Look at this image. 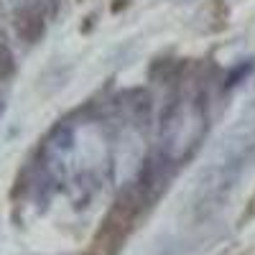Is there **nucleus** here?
I'll use <instances>...</instances> for the list:
<instances>
[{"mask_svg":"<svg viewBox=\"0 0 255 255\" xmlns=\"http://www.w3.org/2000/svg\"><path fill=\"white\" fill-rule=\"evenodd\" d=\"M15 74V56L10 51V46L5 44V38L0 36V82H5Z\"/></svg>","mask_w":255,"mask_h":255,"instance_id":"39448f33","label":"nucleus"},{"mask_svg":"<svg viewBox=\"0 0 255 255\" xmlns=\"http://www.w3.org/2000/svg\"><path fill=\"white\" fill-rule=\"evenodd\" d=\"M28 8H33L36 13H41L46 20H54L59 13V0H23Z\"/></svg>","mask_w":255,"mask_h":255,"instance_id":"423d86ee","label":"nucleus"},{"mask_svg":"<svg viewBox=\"0 0 255 255\" xmlns=\"http://www.w3.org/2000/svg\"><path fill=\"white\" fill-rule=\"evenodd\" d=\"M250 69H253V64H250V61L240 64L238 69H232V72L227 74V82H225V84H227V87H235V84H238V82H240V79H243V77L250 72Z\"/></svg>","mask_w":255,"mask_h":255,"instance_id":"0eeeda50","label":"nucleus"},{"mask_svg":"<svg viewBox=\"0 0 255 255\" xmlns=\"http://www.w3.org/2000/svg\"><path fill=\"white\" fill-rule=\"evenodd\" d=\"M181 69H184V64L176 61V59H158V61H153V67L148 74H151V79L158 82V84H168L181 74Z\"/></svg>","mask_w":255,"mask_h":255,"instance_id":"20e7f679","label":"nucleus"},{"mask_svg":"<svg viewBox=\"0 0 255 255\" xmlns=\"http://www.w3.org/2000/svg\"><path fill=\"white\" fill-rule=\"evenodd\" d=\"M120 105L125 110V118L135 128H145L153 118V97L143 87H130L120 95Z\"/></svg>","mask_w":255,"mask_h":255,"instance_id":"f257e3e1","label":"nucleus"},{"mask_svg":"<svg viewBox=\"0 0 255 255\" xmlns=\"http://www.w3.org/2000/svg\"><path fill=\"white\" fill-rule=\"evenodd\" d=\"M123 5H125V0H118V3H113V10H123Z\"/></svg>","mask_w":255,"mask_h":255,"instance_id":"1a4fd4ad","label":"nucleus"},{"mask_svg":"<svg viewBox=\"0 0 255 255\" xmlns=\"http://www.w3.org/2000/svg\"><path fill=\"white\" fill-rule=\"evenodd\" d=\"M248 217H255V194H253V199L248 202V212H245Z\"/></svg>","mask_w":255,"mask_h":255,"instance_id":"6e6552de","label":"nucleus"},{"mask_svg":"<svg viewBox=\"0 0 255 255\" xmlns=\"http://www.w3.org/2000/svg\"><path fill=\"white\" fill-rule=\"evenodd\" d=\"M199 28L204 33H217L225 31L227 20H230V8L225 5V0H209L207 5H202V10L197 13Z\"/></svg>","mask_w":255,"mask_h":255,"instance_id":"7ed1b4c3","label":"nucleus"},{"mask_svg":"<svg viewBox=\"0 0 255 255\" xmlns=\"http://www.w3.org/2000/svg\"><path fill=\"white\" fill-rule=\"evenodd\" d=\"M46 23L49 20L41 13H36L33 8H28L26 3L20 5L15 10V15H13L15 33H18L20 41H26V44H38V41L44 38V33H46Z\"/></svg>","mask_w":255,"mask_h":255,"instance_id":"f03ea898","label":"nucleus"},{"mask_svg":"<svg viewBox=\"0 0 255 255\" xmlns=\"http://www.w3.org/2000/svg\"><path fill=\"white\" fill-rule=\"evenodd\" d=\"M0 115H3V100H0Z\"/></svg>","mask_w":255,"mask_h":255,"instance_id":"9d476101","label":"nucleus"}]
</instances>
